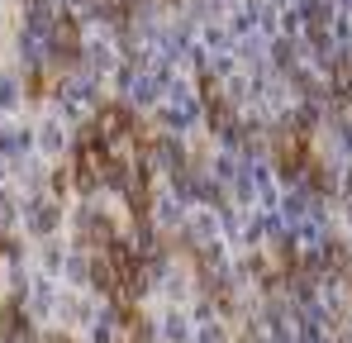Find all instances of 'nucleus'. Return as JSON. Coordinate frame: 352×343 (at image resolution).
Wrapping results in <instances>:
<instances>
[{"label":"nucleus","instance_id":"f257e3e1","mask_svg":"<svg viewBox=\"0 0 352 343\" xmlns=\"http://www.w3.org/2000/svg\"><path fill=\"white\" fill-rule=\"evenodd\" d=\"M24 339H29L24 295H10V300H0V343H24Z\"/></svg>","mask_w":352,"mask_h":343},{"label":"nucleus","instance_id":"f03ea898","mask_svg":"<svg viewBox=\"0 0 352 343\" xmlns=\"http://www.w3.org/2000/svg\"><path fill=\"white\" fill-rule=\"evenodd\" d=\"M43 343H76V339H67V334H48Z\"/></svg>","mask_w":352,"mask_h":343}]
</instances>
